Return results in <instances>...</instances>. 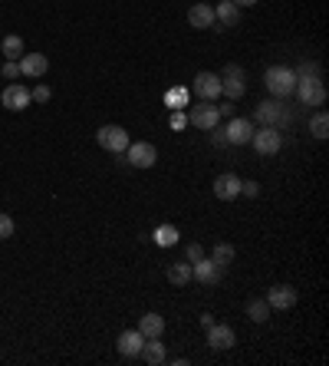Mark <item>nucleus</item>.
I'll return each instance as SVG.
<instances>
[{
  "label": "nucleus",
  "instance_id": "f257e3e1",
  "mask_svg": "<svg viewBox=\"0 0 329 366\" xmlns=\"http://www.w3.org/2000/svg\"><path fill=\"white\" fill-rule=\"evenodd\" d=\"M264 86L270 90V96L286 99V96H293V90H297V73L290 66H270L267 73H264Z\"/></svg>",
  "mask_w": 329,
  "mask_h": 366
},
{
  "label": "nucleus",
  "instance_id": "f03ea898",
  "mask_svg": "<svg viewBox=\"0 0 329 366\" xmlns=\"http://www.w3.org/2000/svg\"><path fill=\"white\" fill-rule=\"evenodd\" d=\"M299 96V103L303 106H323L326 103V83L319 79V73H303V77H297V90H293Z\"/></svg>",
  "mask_w": 329,
  "mask_h": 366
},
{
  "label": "nucleus",
  "instance_id": "7ed1b4c3",
  "mask_svg": "<svg viewBox=\"0 0 329 366\" xmlns=\"http://www.w3.org/2000/svg\"><path fill=\"white\" fill-rule=\"evenodd\" d=\"M188 122L195 125V129H201V132H211V129H217V122H221V109L214 106V103H198V106H191V112H188Z\"/></svg>",
  "mask_w": 329,
  "mask_h": 366
},
{
  "label": "nucleus",
  "instance_id": "20e7f679",
  "mask_svg": "<svg viewBox=\"0 0 329 366\" xmlns=\"http://www.w3.org/2000/svg\"><path fill=\"white\" fill-rule=\"evenodd\" d=\"M96 142L103 145L105 152L119 155V152H125V149H129V142H132V139H129V132H125L122 125H103V129L96 132Z\"/></svg>",
  "mask_w": 329,
  "mask_h": 366
},
{
  "label": "nucleus",
  "instance_id": "39448f33",
  "mask_svg": "<svg viewBox=\"0 0 329 366\" xmlns=\"http://www.w3.org/2000/svg\"><path fill=\"white\" fill-rule=\"evenodd\" d=\"M251 145H254L260 155H277L284 149V136H280V129H273V125H260V132H254L251 139Z\"/></svg>",
  "mask_w": 329,
  "mask_h": 366
},
{
  "label": "nucleus",
  "instance_id": "423d86ee",
  "mask_svg": "<svg viewBox=\"0 0 329 366\" xmlns=\"http://www.w3.org/2000/svg\"><path fill=\"white\" fill-rule=\"evenodd\" d=\"M191 90H195L198 99H204V103H217V99H221V77H217V73H211V70H204V73H198V77H195Z\"/></svg>",
  "mask_w": 329,
  "mask_h": 366
},
{
  "label": "nucleus",
  "instance_id": "0eeeda50",
  "mask_svg": "<svg viewBox=\"0 0 329 366\" xmlns=\"http://www.w3.org/2000/svg\"><path fill=\"white\" fill-rule=\"evenodd\" d=\"M257 122H260V125L280 129V125L290 122V112H286V106L280 99H270V103H260V106H257Z\"/></svg>",
  "mask_w": 329,
  "mask_h": 366
},
{
  "label": "nucleus",
  "instance_id": "6e6552de",
  "mask_svg": "<svg viewBox=\"0 0 329 366\" xmlns=\"http://www.w3.org/2000/svg\"><path fill=\"white\" fill-rule=\"evenodd\" d=\"M125 159H129V165H135V168H151L158 162V149H155L151 142H129Z\"/></svg>",
  "mask_w": 329,
  "mask_h": 366
},
{
  "label": "nucleus",
  "instance_id": "1a4fd4ad",
  "mask_svg": "<svg viewBox=\"0 0 329 366\" xmlns=\"http://www.w3.org/2000/svg\"><path fill=\"white\" fill-rule=\"evenodd\" d=\"M244 92H247V86H244V70H240V66H227L224 77H221V96L240 99Z\"/></svg>",
  "mask_w": 329,
  "mask_h": 366
},
{
  "label": "nucleus",
  "instance_id": "9d476101",
  "mask_svg": "<svg viewBox=\"0 0 329 366\" xmlns=\"http://www.w3.org/2000/svg\"><path fill=\"white\" fill-rule=\"evenodd\" d=\"M254 122L251 119H231L224 129V142H231V145H247L251 139H254Z\"/></svg>",
  "mask_w": 329,
  "mask_h": 366
},
{
  "label": "nucleus",
  "instance_id": "9b49d317",
  "mask_svg": "<svg viewBox=\"0 0 329 366\" xmlns=\"http://www.w3.org/2000/svg\"><path fill=\"white\" fill-rule=\"evenodd\" d=\"M0 103L10 109V112H20V109L30 106L33 99H30V90H27V86H20V83H10L7 90L0 92Z\"/></svg>",
  "mask_w": 329,
  "mask_h": 366
},
{
  "label": "nucleus",
  "instance_id": "f8f14e48",
  "mask_svg": "<svg viewBox=\"0 0 329 366\" xmlns=\"http://www.w3.org/2000/svg\"><path fill=\"white\" fill-rule=\"evenodd\" d=\"M227 267L221 264H214L211 258H201L198 264H191V277H198L201 284H221V277H224Z\"/></svg>",
  "mask_w": 329,
  "mask_h": 366
},
{
  "label": "nucleus",
  "instance_id": "ddd939ff",
  "mask_svg": "<svg viewBox=\"0 0 329 366\" xmlns=\"http://www.w3.org/2000/svg\"><path fill=\"white\" fill-rule=\"evenodd\" d=\"M20 73L23 77H30V79H40L46 77V70H50V60H46V53H23L20 57Z\"/></svg>",
  "mask_w": 329,
  "mask_h": 366
},
{
  "label": "nucleus",
  "instance_id": "4468645a",
  "mask_svg": "<svg viewBox=\"0 0 329 366\" xmlns=\"http://www.w3.org/2000/svg\"><path fill=\"white\" fill-rule=\"evenodd\" d=\"M267 304H270V310H273V307H277V310H290V307L297 304V290L290 287V284H273L267 294Z\"/></svg>",
  "mask_w": 329,
  "mask_h": 366
},
{
  "label": "nucleus",
  "instance_id": "2eb2a0df",
  "mask_svg": "<svg viewBox=\"0 0 329 366\" xmlns=\"http://www.w3.org/2000/svg\"><path fill=\"white\" fill-rule=\"evenodd\" d=\"M214 195L221 201H231L240 195V179L234 175V172H224V175H217L214 179Z\"/></svg>",
  "mask_w": 329,
  "mask_h": 366
},
{
  "label": "nucleus",
  "instance_id": "dca6fc26",
  "mask_svg": "<svg viewBox=\"0 0 329 366\" xmlns=\"http://www.w3.org/2000/svg\"><path fill=\"white\" fill-rule=\"evenodd\" d=\"M208 343H211V350H231V347H234V330H231L227 323H211Z\"/></svg>",
  "mask_w": 329,
  "mask_h": 366
},
{
  "label": "nucleus",
  "instance_id": "f3484780",
  "mask_svg": "<svg viewBox=\"0 0 329 366\" xmlns=\"http://www.w3.org/2000/svg\"><path fill=\"white\" fill-rule=\"evenodd\" d=\"M142 343H145V336L138 334V330H122L119 340H116L119 353H122V356H129V360H135V356L142 353Z\"/></svg>",
  "mask_w": 329,
  "mask_h": 366
},
{
  "label": "nucleus",
  "instance_id": "a211bd4d",
  "mask_svg": "<svg viewBox=\"0 0 329 366\" xmlns=\"http://www.w3.org/2000/svg\"><path fill=\"white\" fill-rule=\"evenodd\" d=\"M188 23H191L195 30H208L211 23H214V7H208V3H195V7L188 10Z\"/></svg>",
  "mask_w": 329,
  "mask_h": 366
},
{
  "label": "nucleus",
  "instance_id": "6ab92c4d",
  "mask_svg": "<svg viewBox=\"0 0 329 366\" xmlns=\"http://www.w3.org/2000/svg\"><path fill=\"white\" fill-rule=\"evenodd\" d=\"M145 363H151V366H162L168 356H164V343H158V336H149L145 343H142V353H138Z\"/></svg>",
  "mask_w": 329,
  "mask_h": 366
},
{
  "label": "nucleus",
  "instance_id": "aec40b11",
  "mask_svg": "<svg viewBox=\"0 0 329 366\" xmlns=\"http://www.w3.org/2000/svg\"><path fill=\"white\" fill-rule=\"evenodd\" d=\"M214 20H221L224 27H237L240 7H237V3H231V0H221V3L214 7Z\"/></svg>",
  "mask_w": 329,
  "mask_h": 366
},
{
  "label": "nucleus",
  "instance_id": "412c9836",
  "mask_svg": "<svg viewBox=\"0 0 329 366\" xmlns=\"http://www.w3.org/2000/svg\"><path fill=\"white\" fill-rule=\"evenodd\" d=\"M138 334L145 336H162L164 334V321H162V314H145L142 321H138Z\"/></svg>",
  "mask_w": 329,
  "mask_h": 366
},
{
  "label": "nucleus",
  "instance_id": "4be33fe9",
  "mask_svg": "<svg viewBox=\"0 0 329 366\" xmlns=\"http://www.w3.org/2000/svg\"><path fill=\"white\" fill-rule=\"evenodd\" d=\"M0 53H3L7 60H20V57H23V40H20L17 33L3 37V43H0Z\"/></svg>",
  "mask_w": 329,
  "mask_h": 366
},
{
  "label": "nucleus",
  "instance_id": "5701e85b",
  "mask_svg": "<svg viewBox=\"0 0 329 366\" xmlns=\"http://www.w3.org/2000/svg\"><path fill=\"white\" fill-rule=\"evenodd\" d=\"M168 281H171L175 287H184V284L191 281V264H171V267H168Z\"/></svg>",
  "mask_w": 329,
  "mask_h": 366
},
{
  "label": "nucleus",
  "instance_id": "b1692460",
  "mask_svg": "<svg viewBox=\"0 0 329 366\" xmlns=\"http://www.w3.org/2000/svg\"><path fill=\"white\" fill-rule=\"evenodd\" d=\"M310 132H313V139H319V142L329 136V116L323 112V109H319L313 119H310Z\"/></svg>",
  "mask_w": 329,
  "mask_h": 366
},
{
  "label": "nucleus",
  "instance_id": "393cba45",
  "mask_svg": "<svg viewBox=\"0 0 329 366\" xmlns=\"http://www.w3.org/2000/svg\"><path fill=\"white\" fill-rule=\"evenodd\" d=\"M234 244H214V254H211V261L214 264H221V267H231V261H234Z\"/></svg>",
  "mask_w": 329,
  "mask_h": 366
},
{
  "label": "nucleus",
  "instance_id": "a878e982",
  "mask_svg": "<svg viewBox=\"0 0 329 366\" xmlns=\"http://www.w3.org/2000/svg\"><path fill=\"white\" fill-rule=\"evenodd\" d=\"M247 317H251L254 323L270 321V304L267 301H251V304H247Z\"/></svg>",
  "mask_w": 329,
  "mask_h": 366
},
{
  "label": "nucleus",
  "instance_id": "bb28decb",
  "mask_svg": "<svg viewBox=\"0 0 329 366\" xmlns=\"http://www.w3.org/2000/svg\"><path fill=\"white\" fill-rule=\"evenodd\" d=\"M155 241H158V247H171V244H178V228H175V225H162V228L155 231Z\"/></svg>",
  "mask_w": 329,
  "mask_h": 366
},
{
  "label": "nucleus",
  "instance_id": "cd10ccee",
  "mask_svg": "<svg viewBox=\"0 0 329 366\" xmlns=\"http://www.w3.org/2000/svg\"><path fill=\"white\" fill-rule=\"evenodd\" d=\"M14 218H10V214H0V238H10V234H14Z\"/></svg>",
  "mask_w": 329,
  "mask_h": 366
},
{
  "label": "nucleus",
  "instance_id": "c85d7f7f",
  "mask_svg": "<svg viewBox=\"0 0 329 366\" xmlns=\"http://www.w3.org/2000/svg\"><path fill=\"white\" fill-rule=\"evenodd\" d=\"M184 99H188V92H184V90H171V92H168V106L178 109V106H184Z\"/></svg>",
  "mask_w": 329,
  "mask_h": 366
},
{
  "label": "nucleus",
  "instance_id": "c756f323",
  "mask_svg": "<svg viewBox=\"0 0 329 366\" xmlns=\"http://www.w3.org/2000/svg\"><path fill=\"white\" fill-rule=\"evenodd\" d=\"M184 254H188L191 264H198V261L204 258V247H201V244H188V247H184Z\"/></svg>",
  "mask_w": 329,
  "mask_h": 366
},
{
  "label": "nucleus",
  "instance_id": "7c9ffc66",
  "mask_svg": "<svg viewBox=\"0 0 329 366\" xmlns=\"http://www.w3.org/2000/svg\"><path fill=\"white\" fill-rule=\"evenodd\" d=\"M240 195H247V199H257V195H260V185H257V182H240Z\"/></svg>",
  "mask_w": 329,
  "mask_h": 366
},
{
  "label": "nucleus",
  "instance_id": "2f4dec72",
  "mask_svg": "<svg viewBox=\"0 0 329 366\" xmlns=\"http://www.w3.org/2000/svg\"><path fill=\"white\" fill-rule=\"evenodd\" d=\"M3 77H7V79H17V77H20V63H17V60H7V63H3Z\"/></svg>",
  "mask_w": 329,
  "mask_h": 366
},
{
  "label": "nucleus",
  "instance_id": "473e14b6",
  "mask_svg": "<svg viewBox=\"0 0 329 366\" xmlns=\"http://www.w3.org/2000/svg\"><path fill=\"white\" fill-rule=\"evenodd\" d=\"M50 96H53V92H50V86H43V83H40V86L30 92V99H36V103H46Z\"/></svg>",
  "mask_w": 329,
  "mask_h": 366
},
{
  "label": "nucleus",
  "instance_id": "72a5a7b5",
  "mask_svg": "<svg viewBox=\"0 0 329 366\" xmlns=\"http://www.w3.org/2000/svg\"><path fill=\"white\" fill-rule=\"evenodd\" d=\"M184 125H188V116L175 112V116H171V129H184Z\"/></svg>",
  "mask_w": 329,
  "mask_h": 366
},
{
  "label": "nucleus",
  "instance_id": "f704fd0d",
  "mask_svg": "<svg viewBox=\"0 0 329 366\" xmlns=\"http://www.w3.org/2000/svg\"><path fill=\"white\" fill-rule=\"evenodd\" d=\"M211 323H214V317H211V314H201V327H204V330H208Z\"/></svg>",
  "mask_w": 329,
  "mask_h": 366
},
{
  "label": "nucleus",
  "instance_id": "c9c22d12",
  "mask_svg": "<svg viewBox=\"0 0 329 366\" xmlns=\"http://www.w3.org/2000/svg\"><path fill=\"white\" fill-rule=\"evenodd\" d=\"M231 3H237V7H254L257 0H231Z\"/></svg>",
  "mask_w": 329,
  "mask_h": 366
}]
</instances>
